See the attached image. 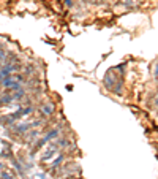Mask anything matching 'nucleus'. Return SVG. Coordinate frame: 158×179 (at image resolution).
<instances>
[{
  "instance_id": "obj_2",
  "label": "nucleus",
  "mask_w": 158,
  "mask_h": 179,
  "mask_svg": "<svg viewBox=\"0 0 158 179\" xmlns=\"http://www.w3.org/2000/svg\"><path fill=\"white\" fill-rule=\"evenodd\" d=\"M43 111H44V114H51L52 111H54V106L52 105H49V103H47V105L43 108Z\"/></svg>"
},
{
  "instance_id": "obj_3",
  "label": "nucleus",
  "mask_w": 158,
  "mask_h": 179,
  "mask_svg": "<svg viewBox=\"0 0 158 179\" xmlns=\"http://www.w3.org/2000/svg\"><path fill=\"white\" fill-rule=\"evenodd\" d=\"M65 5L70 8V6H73V0H65Z\"/></svg>"
},
{
  "instance_id": "obj_1",
  "label": "nucleus",
  "mask_w": 158,
  "mask_h": 179,
  "mask_svg": "<svg viewBox=\"0 0 158 179\" xmlns=\"http://www.w3.org/2000/svg\"><path fill=\"white\" fill-rule=\"evenodd\" d=\"M57 133H59V128H54L51 133H47V135H46V138H44V143H47L49 140H52L54 136H57Z\"/></svg>"
}]
</instances>
